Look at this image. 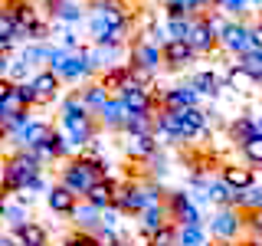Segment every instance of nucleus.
<instances>
[{"mask_svg":"<svg viewBox=\"0 0 262 246\" xmlns=\"http://www.w3.org/2000/svg\"><path fill=\"white\" fill-rule=\"evenodd\" d=\"M98 4H108V0H85V7H98Z\"/></svg>","mask_w":262,"mask_h":246,"instance_id":"obj_56","label":"nucleus"},{"mask_svg":"<svg viewBox=\"0 0 262 246\" xmlns=\"http://www.w3.org/2000/svg\"><path fill=\"white\" fill-rule=\"evenodd\" d=\"M125 217L121 210H115V207H105L102 210V230H112V233H118V220Z\"/></svg>","mask_w":262,"mask_h":246,"instance_id":"obj_47","label":"nucleus"},{"mask_svg":"<svg viewBox=\"0 0 262 246\" xmlns=\"http://www.w3.org/2000/svg\"><path fill=\"white\" fill-rule=\"evenodd\" d=\"M46 207L53 210V213H59V217H72V210L79 207V197L72 194L69 187L53 184V187H49V194H46Z\"/></svg>","mask_w":262,"mask_h":246,"instance_id":"obj_23","label":"nucleus"},{"mask_svg":"<svg viewBox=\"0 0 262 246\" xmlns=\"http://www.w3.org/2000/svg\"><path fill=\"white\" fill-rule=\"evenodd\" d=\"M256 128H259V135H262V112L256 115Z\"/></svg>","mask_w":262,"mask_h":246,"instance_id":"obj_57","label":"nucleus"},{"mask_svg":"<svg viewBox=\"0 0 262 246\" xmlns=\"http://www.w3.org/2000/svg\"><path fill=\"white\" fill-rule=\"evenodd\" d=\"M220 177H223L233 191H246V187L256 184V168H249V164H223V168H220Z\"/></svg>","mask_w":262,"mask_h":246,"instance_id":"obj_25","label":"nucleus"},{"mask_svg":"<svg viewBox=\"0 0 262 246\" xmlns=\"http://www.w3.org/2000/svg\"><path fill=\"white\" fill-rule=\"evenodd\" d=\"M187 43L193 46V53H196V56H210L213 49L220 46V39H216V33L210 30V23L200 16V20H193V23H190V33H187Z\"/></svg>","mask_w":262,"mask_h":246,"instance_id":"obj_17","label":"nucleus"},{"mask_svg":"<svg viewBox=\"0 0 262 246\" xmlns=\"http://www.w3.org/2000/svg\"><path fill=\"white\" fill-rule=\"evenodd\" d=\"M53 36H59V39H56V46H66V49H82V39H79L76 27H62L59 33H53Z\"/></svg>","mask_w":262,"mask_h":246,"instance_id":"obj_46","label":"nucleus"},{"mask_svg":"<svg viewBox=\"0 0 262 246\" xmlns=\"http://www.w3.org/2000/svg\"><path fill=\"white\" fill-rule=\"evenodd\" d=\"M59 246H102L98 233H85V230H72L69 236L59 243Z\"/></svg>","mask_w":262,"mask_h":246,"instance_id":"obj_42","label":"nucleus"},{"mask_svg":"<svg viewBox=\"0 0 262 246\" xmlns=\"http://www.w3.org/2000/svg\"><path fill=\"white\" fill-rule=\"evenodd\" d=\"M187 82L200 92V98H216L226 89V79L220 76L216 69H196V72H190V79H187Z\"/></svg>","mask_w":262,"mask_h":246,"instance_id":"obj_18","label":"nucleus"},{"mask_svg":"<svg viewBox=\"0 0 262 246\" xmlns=\"http://www.w3.org/2000/svg\"><path fill=\"white\" fill-rule=\"evenodd\" d=\"M0 7H4V0H0Z\"/></svg>","mask_w":262,"mask_h":246,"instance_id":"obj_60","label":"nucleus"},{"mask_svg":"<svg viewBox=\"0 0 262 246\" xmlns=\"http://www.w3.org/2000/svg\"><path fill=\"white\" fill-rule=\"evenodd\" d=\"M190 23L193 16H164V33H167V39H187Z\"/></svg>","mask_w":262,"mask_h":246,"instance_id":"obj_39","label":"nucleus"},{"mask_svg":"<svg viewBox=\"0 0 262 246\" xmlns=\"http://www.w3.org/2000/svg\"><path fill=\"white\" fill-rule=\"evenodd\" d=\"M161 49H164V69H170V72H180L190 63H196V53L187 39H167Z\"/></svg>","mask_w":262,"mask_h":246,"instance_id":"obj_15","label":"nucleus"},{"mask_svg":"<svg viewBox=\"0 0 262 246\" xmlns=\"http://www.w3.org/2000/svg\"><path fill=\"white\" fill-rule=\"evenodd\" d=\"M223 79H226V86H233V89H243L246 82H249V79H246V72H243V69H239L236 63H233V66L226 69V76H223Z\"/></svg>","mask_w":262,"mask_h":246,"instance_id":"obj_48","label":"nucleus"},{"mask_svg":"<svg viewBox=\"0 0 262 246\" xmlns=\"http://www.w3.org/2000/svg\"><path fill=\"white\" fill-rule=\"evenodd\" d=\"M39 174H43V161L33 151L16 148L10 158L4 161V168H0V187H4V194H27L30 184Z\"/></svg>","mask_w":262,"mask_h":246,"instance_id":"obj_2","label":"nucleus"},{"mask_svg":"<svg viewBox=\"0 0 262 246\" xmlns=\"http://www.w3.org/2000/svg\"><path fill=\"white\" fill-rule=\"evenodd\" d=\"M161 151V141L154 135H125V154L135 161H151Z\"/></svg>","mask_w":262,"mask_h":246,"instance_id":"obj_21","label":"nucleus"},{"mask_svg":"<svg viewBox=\"0 0 262 246\" xmlns=\"http://www.w3.org/2000/svg\"><path fill=\"white\" fill-rule=\"evenodd\" d=\"M95 118H98V125H102L105 131H125V125H128V109H125V102H121L118 95H112L108 105H105Z\"/></svg>","mask_w":262,"mask_h":246,"instance_id":"obj_19","label":"nucleus"},{"mask_svg":"<svg viewBox=\"0 0 262 246\" xmlns=\"http://www.w3.org/2000/svg\"><path fill=\"white\" fill-rule=\"evenodd\" d=\"M10 236L20 246H49V230L43 223H36V220H30V223L10 230Z\"/></svg>","mask_w":262,"mask_h":246,"instance_id":"obj_27","label":"nucleus"},{"mask_svg":"<svg viewBox=\"0 0 262 246\" xmlns=\"http://www.w3.org/2000/svg\"><path fill=\"white\" fill-rule=\"evenodd\" d=\"M252 33H256V46L262 49V16H259L256 23H252Z\"/></svg>","mask_w":262,"mask_h":246,"instance_id":"obj_53","label":"nucleus"},{"mask_svg":"<svg viewBox=\"0 0 262 246\" xmlns=\"http://www.w3.org/2000/svg\"><path fill=\"white\" fill-rule=\"evenodd\" d=\"M85 23H89V33H92V43L125 46L131 27H135V13H131L128 4H121V0H108V4L89 7Z\"/></svg>","mask_w":262,"mask_h":246,"instance_id":"obj_1","label":"nucleus"},{"mask_svg":"<svg viewBox=\"0 0 262 246\" xmlns=\"http://www.w3.org/2000/svg\"><path fill=\"white\" fill-rule=\"evenodd\" d=\"M207 191V197H210V203L213 207H233V197H236V191L226 184L223 177H210V184L203 187Z\"/></svg>","mask_w":262,"mask_h":246,"instance_id":"obj_33","label":"nucleus"},{"mask_svg":"<svg viewBox=\"0 0 262 246\" xmlns=\"http://www.w3.org/2000/svg\"><path fill=\"white\" fill-rule=\"evenodd\" d=\"M236 66L246 72V79H249V82H262V49H249L246 56L236 59Z\"/></svg>","mask_w":262,"mask_h":246,"instance_id":"obj_38","label":"nucleus"},{"mask_svg":"<svg viewBox=\"0 0 262 246\" xmlns=\"http://www.w3.org/2000/svg\"><path fill=\"white\" fill-rule=\"evenodd\" d=\"M115 210H121L125 217H138L144 207H147V194H144V180H118L115 187V200H112Z\"/></svg>","mask_w":262,"mask_h":246,"instance_id":"obj_7","label":"nucleus"},{"mask_svg":"<svg viewBox=\"0 0 262 246\" xmlns=\"http://www.w3.org/2000/svg\"><path fill=\"white\" fill-rule=\"evenodd\" d=\"M79 95H82V102L89 105V112H92V115H98V112L105 109V105H108V98H112V92H108V89H105L98 79L85 82V86L79 89Z\"/></svg>","mask_w":262,"mask_h":246,"instance_id":"obj_29","label":"nucleus"},{"mask_svg":"<svg viewBox=\"0 0 262 246\" xmlns=\"http://www.w3.org/2000/svg\"><path fill=\"white\" fill-rule=\"evenodd\" d=\"M98 82H102L105 89H108L112 95H118L121 89L131 82V66L128 63H121V66H112V69H105L102 76H98Z\"/></svg>","mask_w":262,"mask_h":246,"instance_id":"obj_31","label":"nucleus"},{"mask_svg":"<svg viewBox=\"0 0 262 246\" xmlns=\"http://www.w3.org/2000/svg\"><path fill=\"white\" fill-rule=\"evenodd\" d=\"M0 236H4V233H0Z\"/></svg>","mask_w":262,"mask_h":246,"instance_id":"obj_61","label":"nucleus"},{"mask_svg":"<svg viewBox=\"0 0 262 246\" xmlns=\"http://www.w3.org/2000/svg\"><path fill=\"white\" fill-rule=\"evenodd\" d=\"M69 53H72V49L56 46V43H53V49H49V63H46V69H53L56 76H59V72H62V66H66V59H69Z\"/></svg>","mask_w":262,"mask_h":246,"instance_id":"obj_45","label":"nucleus"},{"mask_svg":"<svg viewBox=\"0 0 262 246\" xmlns=\"http://www.w3.org/2000/svg\"><path fill=\"white\" fill-rule=\"evenodd\" d=\"M229 20H243V13L252 10V0H223V7H220Z\"/></svg>","mask_w":262,"mask_h":246,"instance_id":"obj_44","label":"nucleus"},{"mask_svg":"<svg viewBox=\"0 0 262 246\" xmlns=\"http://www.w3.org/2000/svg\"><path fill=\"white\" fill-rule=\"evenodd\" d=\"M170 223V213H167V203H154V207H144L141 213H138V230L147 236H154L158 230H164Z\"/></svg>","mask_w":262,"mask_h":246,"instance_id":"obj_20","label":"nucleus"},{"mask_svg":"<svg viewBox=\"0 0 262 246\" xmlns=\"http://www.w3.org/2000/svg\"><path fill=\"white\" fill-rule=\"evenodd\" d=\"M200 102L203 98L190 82H177V86H167V89L158 92V105L164 112H184V109H193V105H200Z\"/></svg>","mask_w":262,"mask_h":246,"instance_id":"obj_9","label":"nucleus"},{"mask_svg":"<svg viewBox=\"0 0 262 246\" xmlns=\"http://www.w3.org/2000/svg\"><path fill=\"white\" fill-rule=\"evenodd\" d=\"M10 92H13V82L7 79V76H0V102H4V98L10 95Z\"/></svg>","mask_w":262,"mask_h":246,"instance_id":"obj_51","label":"nucleus"},{"mask_svg":"<svg viewBox=\"0 0 262 246\" xmlns=\"http://www.w3.org/2000/svg\"><path fill=\"white\" fill-rule=\"evenodd\" d=\"M246 230H249V236H259L262 240V210H252V213H246Z\"/></svg>","mask_w":262,"mask_h":246,"instance_id":"obj_49","label":"nucleus"},{"mask_svg":"<svg viewBox=\"0 0 262 246\" xmlns=\"http://www.w3.org/2000/svg\"><path fill=\"white\" fill-rule=\"evenodd\" d=\"M30 200H33L30 194H4V197H0V223L10 227V230L30 223V220H33Z\"/></svg>","mask_w":262,"mask_h":246,"instance_id":"obj_10","label":"nucleus"},{"mask_svg":"<svg viewBox=\"0 0 262 246\" xmlns=\"http://www.w3.org/2000/svg\"><path fill=\"white\" fill-rule=\"evenodd\" d=\"M256 135H259L256 115H236V118L229 121V141H233L236 148H243L246 141H252Z\"/></svg>","mask_w":262,"mask_h":246,"instance_id":"obj_28","label":"nucleus"},{"mask_svg":"<svg viewBox=\"0 0 262 246\" xmlns=\"http://www.w3.org/2000/svg\"><path fill=\"white\" fill-rule=\"evenodd\" d=\"M210 10H213L210 0H164V16H193V20H200Z\"/></svg>","mask_w":262,"mask_h":246,"instance_id":"obj_22","label":"nucleus"},{"mask_svg":"<svg viewBox=\"0 0 262 246\" xmlns=\"http://www.w3.org/2000/svg\"><path fill=\"white\" fill-rule=\"evenodd\" d=\"M115 187H118V180H115V177H102L92 191L85 194V200L95 203L98 210H105V207H112V200H115Z\"/></svg>","mask_w":262,"mask_h":246,"instance_id":"obj_32","label":"nucleus"},{"mask_svg":"<svg viewBox=\"0 0 262 246\" xmlns=\"http://www.w3.org/2000/svg\"><path fill=\"white\" fill-rule=\"evenodd\" d=\"M30 86H33V92H36V105H53L56 98H59V89L66 82L56 76L53 69H39L36 76L30 79Z\"/></svg>","mask_w":262,"mask_h":246,"instance_id":"obj_16","label":"nucleus"},{"mask_svg":"<svg viewBox=\"0 0 262 246\" xmlns=\"http://www.w3.org/2000/svg\"><path fill=\"white\" fill-rule=\"evenodd\" d=\"M118 98L125 102V109H128V112H161V105H158V92H154V89H147V86H138L135 79H131L128 86L118 92Z\"/></svg>","mask_w":262,"mask_h":246,"instance_id":"obj_12","label":"nucleus"},{"mask_svg":"<svg viewBox=\"0 0 262 246\" xmlns=\"http://www.w3.org/2000/svg\"><path fill=\"white\" fill-rule=\"evenodd\" d=\"M135 4H154V0H135Z\"/></svg>","mask_w":262,"mask_h":246,"instance_id":"obj_59","label":"nucleus"},{"mask_svg":"<svg viewBox=\"0 0 262 246\" xmlns=\"http://www.w3.org/2000/svg\"><path fill=\"white\" fill-rule=\"evenodd\" d=\"M147 246H177V223H167L154 236H147Z\"/></svg>","mask_w":262,"mask_h":246,"instance_id":"obj_43","label":"nucleus"},{"mask_svg":"<svg viewBox=\"0 0 262 246\" xmlns=\"http://www.w3.org/2000/svg\"><path fill=\"white\" fill-rule=\"evenodd\" d=\"M20 43V27L10 20V13L0 7V53H10V49Z\"/></svg>","mask_w":262,"mask_h":246,"instance_id":"obj_36","label":"nucleus"},{"mask_svg":"<svg viewBox=\"0 0 262 246\" xmlns=\"http://www.w3.org/2000/svg\"><path fill=\"white\" fill-rule=\"evenodd\" d=\"M49 49H53V43H27L20 49V59L23 63H30L33 69H46V63H49Z\"/></svg>","mask_w":262,"mask_h":246,"instance_id":"obj_35","label":"nucleus"},{"mask_svg":"<svg viewBox=\"0 0 262 246\" xmlns=\"http://www.w3.org/2000/svg\"><path fill=\"white\" fill-rule=\"evenodd\" d=\"M0 246H20V243H16L10 233H4V236H0Z\"/></svg>","mask_w":262,"mask_h":246,"instance_id":"obj_54","label":"nucleus"},{"mask_svg":"<svg viewBox=\"0 0 262 246\" xmlns=\"http://www.w3.org/2000/svg\"><path fill=\"white\" fill-rule=\"evenodd\" d=\"M210 230L207 223H190V227H177V246H213L210 243Z\"/></svg>","mask_w":262,"mask_h":246,"instance_id":"obj_30","label":"nucleus"},{"mask_svg":"<svg viewBox=\"0 0 262 246\" xmlns=\"http://www.w3.org/2000/svg\"><path fill=\"white\" fill-rule=\"evenodd\" d=\"M233 207H236V210H243V213L262 210V184H259V180H256L252 187H246V191H236Z\"/></svg>","mask_w":262,"mask_h":246,"instance_id":"obj_34","label":"nucleus"},{"mask_svg":"<svg viewBox=\"0 0 262 246\" xmlns=\"http://www.w3.org/2000/svg\"><path fill=\"white\" fill-rule=\"evenodd\" d=\"M59 115H92V112H89V105L82 102L79 92H69V95L59 102Z\"/></svg>","mask_w":262,"mask_h":246,"instance_id":"obj_41","label":"nucleus"},{"mask_svg":"<svg viewBox=\"0 0 262 246\" xmlns=\"http://www.w3.org/2000/svg\"><path fill=\"white\" fill-rule=\"evenodd\" d=\"M33 154H36V158L43 161V164H46V161H72L76 148L69 145V138H66L59 128H53V131H49V138H46V145H43V148H36Z\"/></svg>","mask_w":262,"mask_h":246,"instance_id":"obj_14","label":"nucleus"},{"mask_svg":"<svg viewBox=\"0 0 262 246\" xmlns=\"http://www.w3.org/2000/svg\"><path fill=\"white\" fill-rule=\"evenodd\" d=\"M59 79L66 86H85V82L95 79V69H92V63H89L85 49H72L66 66H62V72H59Z\"/></svg>","mask_w":262,"mask_h":246,"instance_id":"obj_13","label":"nucleus"},{"mask_svg":"<svg viewBox=\"0 0 262 246\" xmlns=\"http://www.w3.org/2000/svg\"><path fill=\"white\" fill-rule=\"evenodd\" d=\"M239 154H243V161L249 164V168H262V135H256L252 141H246L239 148Z\"/></svg>","mask_w":262,"mask_h":246,"instance_id":"obj_40","label":"nucleus"},{"mask_svg":"<svg viewBox=\"0 0 262 246\" xmlns=\"http://www.w3.org/2000/svg\"><path fill=\"white\" fill-rule=\"evenodd\" d=\"M236 246H262L259 236H249V240H243V243H236Z\"/></svg>","mask_w":262,"mask_h":246,"instance_id":"obj_55","label":"nucleus"},{"mask_svg":"<svg viewBox=\"0 0 262 246\" xmlns=\"http://www.w3.org/2000/svg\"><path fill=\"white\" fill-rule=\"evenodd\" d=\"M46 16L53 23H62V27H79L89 16L85 0H46Z\"/></svg>","mask_w":262,"mask_h":246,"instance_id":"obj_11","label":"nucleus"},{"mask_svg":"<svg viewBox=\"0 0 262 246\" xmlns=\"http://www.w3.org/2000/svg\"><path fill=\"white\" fill-rule=\"evenodd\" d=\"M69 220L76 223V230H85V233H98V230H102V210L89 200H79V207L72 210Z\"/></svg>","mask_w":262,"mask_h":246,"instance_id":"obj_26","label":"nucleus"},{"mask_svg":"<svg viewBox=\"0 0 262 246\" xmlns=\"http://www.w3.org/2000/svg\"><path fill=\"white\" fill-rule=\"evenodd\" d=\"M154 118L158 112H128L125 135H154Z\"/></svg>","mask_w":262,"mask_h":246,"instance_id":"obj_37","label":"nucleus"},{"mask_svg":"<svg viewBox=\"0 0 262 246\" xmlns=\"http://www.w3.org/2000/svg\"><path fill=\"white\" fill-rule=\"evenodd\" d=\"M49 187H53V180H49L46 174H39V177L30 184V191H27V194H30V197H33V194H43V197H46V194H49Z\"/></svg>","mask_w":262,"mask_h":246,"instance_id":"obj_50","label":"nucleus"},{"mask_svg":"<svg viewBox=\"0 0 262 246\" xmlns=\"http://www.w3.org/2000/svg\"><path fill=\"white\" fill-rule=\"evenodd\" d=\"M220 49L239 59V56H246L249 49H259V46H256V33H252V27H249V23H243V20H233V23L226 27V33L220 36Z\"/></svg>","mask_w":262,"mask_h":246,"instance_id":"obj_8","label":"nucleus"},{"mask_svg":"<svg viewBox=\"0 0 262 246\" xmlns=\"http://www.w3.org/2000/svg\"><path fill=\"white\" fill-rule=\"evenodd\" d=\"M128 66H135V69H144V72H151V76H158V72L164 69V49L154 43V39L138 36L135 43L128 46Z\"/></svg>","mask_w":262,"mask_h":246,"instance_id":"obj_6","label":"nucleus"},{"mask_svg":"<svg viewBox=\"0 0 262 246\" xmlns=\"http://www.w3.org/2000/svg\"><path fill=\"white\" fill-rule=\"evenodd\" d=\"M4 10L10 13V20L20 27V39H23V33H27L30 23H36L39 20V10H36V4H30V0H4Z\"/></svg>","mask_w":262,"mask_h":246,"instance_id":"obj_24","label":"nucleus"},{"mask_svg":"<svg viewBox=\"0 0 262 246\" xmlns=\"http://www.w3.org/2000/svg\"><path fill=\"white\" fill-rule=\"evenodd\" d=\"M10 63H13L10 53H0V76H7V72H10Z\"/></svg>","mask_w":262,"mask_h":246,"instance_id":"obj_52","label":"nucleus"},{"mask_svg":"<svg viewBox=\"0 0 262 246\" xmlns=\"http://www.w3.org/2000/svg\"><path fill=\"white\" fill-rule=\"evenodd\" d=\"M59 131L69 138V145L76 151H85V148L95 145L98 118L95 115H59Z\"/></svg>","mask_w":262,"mask_h":246,"instance_id":"obj_4","label":"nucleus"},{"mask_svg":"<svg viewBox=\"0 0 262 246\" xmlns=\"http://www.w3.org/2000/svg\"><path fill=\"white\" fill-rule=\"evenodd\" d=\"M210 4H213V7H223V0H210Z\"/></svg>","mask_w":262,"mask_h":246,"instance_id":"obj_58","label":"nucleus"},{"mask_svg":"<svg viewBox=\"0 0 262 246\" xmlns=\"http://www.w3.org/2000/svg\"><path fill=\"white\" fill-rule=\"evenodd\" d=\"M243 217H246V213L236 210V207H213L210 220H207L210 236L216 243H236V240H239V233L246 230V220Z\"/></svg>","mask_w":262,"mask_h":246,"instance_id":"obj_3","label":"nucleus"},{"mask_svg":"<svg viewBox=\"0 0 262 246\" xmlns=\"http://www.w3.org/2000/svg\"><path fill=\"white\" fill-rule=\"evenodd\" d=\"M164 203H167L170 223H177V227L203 223V210H200V203L193 200V194H190V191H170L167 197H164Z\"/></svg>","mask_w":262,"mask_h":246,"instance_id":"obj_5","label":"nucleus"}]
</instances>
